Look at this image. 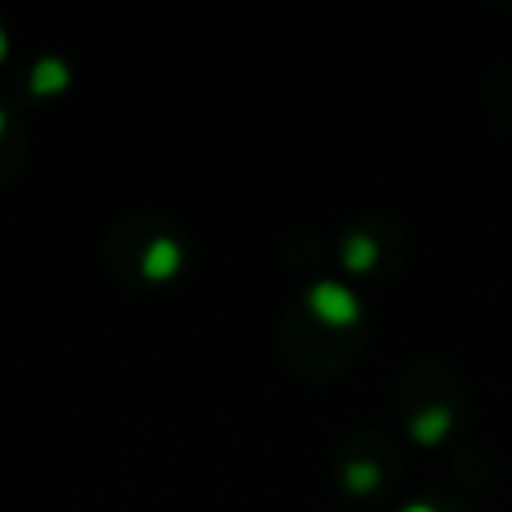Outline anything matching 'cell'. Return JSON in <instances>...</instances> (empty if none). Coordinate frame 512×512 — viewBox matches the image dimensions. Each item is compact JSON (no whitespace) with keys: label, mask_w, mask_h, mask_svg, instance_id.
I'll return each instance as SVG.
<instances>
[]
</instances>
